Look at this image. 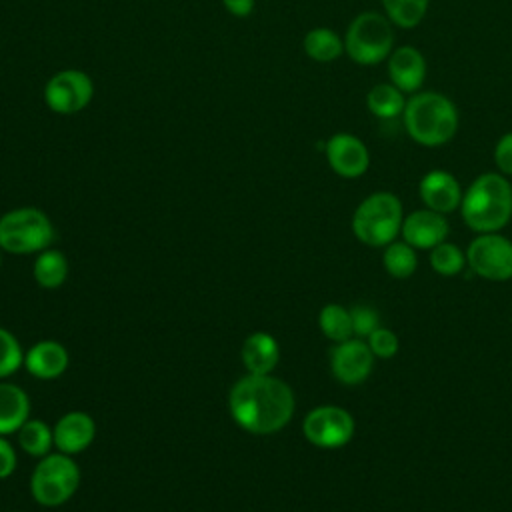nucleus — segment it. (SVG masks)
<instances>
[{"instance_id": "obj_1", "label": "nucleus", "mask_w": 512, "mask_h": 512, "mask_svg": "<svg viewBox=\"0 0 512 512\" xmlns=\"http://www.w3.org/2000/svg\"><path fill=\"white\" fill-rule=\"evenodd\" d=\"M292 388L272 374H246L234 382L228 394V410L234 422L250 434H274L294 416Z\"/></svg>"}, {"instance_id": "obj_2", "label": "nucleus", "mask_w": 512, "mask_h": 512, "mask_svg": "<svg viewBox=\"0 0 512 512\" xmlns=\"http://www.w3.org/2000/svg\"><path fill=\"white\" fill-rule=\"evenodd\" d=\"M460 214L464 224L478 232H500L512 218V184L500 172L476 176L462 194Z\"/></svg>"}, {"instance_id": "obj_3", "label": "nucleus", "mask_w": 512, "mask_h": 512, "mask_svg": "<svg viewBox=\"0 0 512 512\" xmlns=\"http://www.w3.org/2000/svg\"><path fill=\"white\" fill-rule=\"evenodd\" d=\"M402 122L416 144L438 148L454 138L460 118L448 96L434 90H418L406 98Z\"/></svg>"}, {"instance_id": "obj_4", "label": "nucleus", "mask_w": 512, "mask_h": 512, "mask_svg": "<svg viewBox=\"0 0 512 512\" xmlns=\"http://www.w3.org/2000/svg\"><path fill=\"white\" fill-rule=\"evenodd\" d=\"M404 220V208L396 194L374 192L352 214L354 236L372 248H384L396 240Z\"/></svg>"}, {"instance_id": "obj_5", "label": "nucleus", "mask_w": 512, "mask_h": 512, "mask_svg": "<svg viewBox=\"0 0 512 512\" xmlns=\"http://www.w3.org/2000/svg\"><path fill=\"white\" fill-rule=\"evenodd\" d=\"M394 24L382 12H360L344 36V52L360 66H376L394 50Z\"/></svg>"}, {"instance_id": "obj_6", "label": "nucleus", "mask_w": 512, "mask_h": 512, "mask_svg": "<svg viewBox=\"0 0 512 512\" xmlns=\"http://www.w3.org/2000/svg\"><path fill=\"white\" fill-rule=\"evenodd\" d=\"M50 218L34 208H14L0 216V248L8 254H38L54 242Z\"/></svg>"}, {"instance_id": "obj_7", "label": "nucleus", "mask_w": 512, "mask_h": 512, "mask_svg": "<svg viewBox=\"0 0 512 512\" xmlns=\"http://www.w3.org/2000/svg\"><path fill=\"white\" fill-rule=\"evenodd\" d=\"M80 486V468L72 456L50 452L38 458L30 476L32 498L46 508H56L68 502Z\"/></svg>"}, {"instance_id": "obj_8", "label": "nucleus", "mask_w": 512, "mask_h": 512, "mask_svg": "<svg viewBox=\"0 0 512 512\" xmlns=\"http://www.w3.org/2000/svg\"><path fill=\"white\" fill-rule=\"evenodd\" d=\"M304 438L326 450L346 446L354 436V418L352 414L334 404H322L312 408L302 422Z\"/></svg>"}, {"instance_id": "obj_9", "label": "nucleus", "mask_w": 512, "mask_h": 512, "mask_svg": "<svg viewBox=\"0 0 512 512\" xmlns=\"http://www.w3.org/2000/svg\"><path fill=\"white\" fill-rule=\"evenodd\" d=\"M466 264L484 280L506 282L512 278V240L498 232L478 234L466 250Z\"/></svg>"}, {"instance_id": "obj_10", "label": "nucleus", "mask_w": 512, "mask_h": 512, "mask_svg": "<svg viewBox=\"0 0 512 512\" xmlns=\"http://www.w3.org/2000/svg\"><path fill=\"white\" fill-rule=\"evenodd\" d=\"M94 96V84L82 70H60L44 86L46 106L56 114L82 112Z\"/></svg>"}, {"instance_id": "obj_11", "label": "nucleus", "mask_w": 512, "mask_h": 512, "mask_svg": "<svg viewBox=\"0 0 512 512\" xmlns=\"http://www.w3.org/2000/svg\"><path fill=\"white\" fill-rule=\"evenodd\" d=\"M374 360L376 358L368 348V342L356 336L336 342L330 350L332 376L348 386L362 384L372 374Z\"/></svg>"}, {"instance_id": "obj_12", "label": "nucleus", "mask_w": 512, "mask_h": 512, "mask_svg": "<svg viewBox=\"0 0 512 512\" xmlns=\"http://www.w3.org/2000/svg\"><path fill=\"white\" fill-rule=\"evenodd\" d=\"M326 160L338 176L360 178L370 166V152L358 136L338 132L326 142Z\"/></svg>"}, {"instance_id": "obj_13", "label": "nucleus", "mask_w": 512, "mask_h": 512, "mask_svg": "<svg viewBox=\"0 0 512 512\" xmlns=\"http://www.w3.org/2000/svg\"><path fill=\"white\" fill-rule=\"evenodd\" d=\"M450 226L444 214L430 208H420L404 216L402 220V240L416 250H432L448 238Z\"/></svg>"}, {"instance_id": "obj_14", "label": "nucleus", "mask_w": 512, "mask_h": 512, "mask_svg": "<svg viewBox=\"0 0 512 512\" xmlns=\"http://www.w3.org/2000/svg\"><path fill=\"white\" fill-rule=\"evenodd\" d=\"M418 194H420V200L424 202V208H430L446 216L456 208H460L464 192L454 174H450L448 170L436 168L422 176L418 184Z\"/></svg>"}, {"instance_id": "obj_15", "label": "nucleus", "mask_w": 512, "mask_h": 512, "mask_svg": "<svg viewBox=\"0 0 512 512\" xmlns=\"http://www.w3.org/2000/svg\"><path fill=\"white\" fill-rule=\"evenodd\" d=\"M386 62L390 82L404 94H414L422 88L426 80V60L416 46L404 44L394 48Z\"/></svg>"}, {"instance_id": "obj_16", "label": "nucleus", "mask_w": 512, "mask_h": 512, "mask_svg": "<svg viewBox=\"0 0 512 512\" xmlns=\"http://www.w3.org/2000/svg\"><path fill=\"white\" fill-rule=\"evenodd\" d=\"M52 432L54 448L62 454L74 456L92 444L96 436V424L90 414L82 410H70L64 416H60Z\"/></svg>"}, {"instance_id": "obj_17", "label": "nucleus", "mask_w": 512, "mask_h": 512, "mask_svg": "<svg viewBox=\"0 0 512 512\" xmlns=\"http://www.w3.org/2000/svg\"><path fill=\"white\" fill-rule=\"evenodd\" d=\"M70 356L64 344L56 340H40L32 344L24 354V368L40 380H54L68 368Z\"/></svg>"}, {"instance_id": "obj_18", "label": "nucleus", "mask_w": 512, "mask_h": 512, "mask_svg": "<svg viewBox=\"0 0 512 512\" xmlns=\"http://www.w3.org/2000/svg\"><path fill=\"white\" fill-rule=\"evenodd\" d=\"M248 374H272L280 360V346L268 332H252L240 350Z\"/></svg>"}, {"instance_id": "obj_19", "label": "nucleus", "mask_w": 512, "mask_h": 512, "mask_svg": "<svg viewBox=\"0 0 512 512\" xmlns=\"http://www.w3.org/2000/svg\"><path fill=\"white\" fill-rule=\"evenodd\" d=\"M30 418L28 394L12 382H0V436L14 434Z\"/></svg>"}, {"instance_id": "obj_20", "label": "nucleus", "mask_w": 512, "mask_h": 512, "mask_svg": "<svg viewBox=\"0 0 512 512\" xmlns=\"http://www.w3.org/2000/svg\"><path fill=\"white\" fill-rule=\"evenodd\" d=\"M366 106L376 118L394 120L402 116L406 98H404V92L396 88L392 82H380L368 90Z\"/></svg>"}, {"instance_id": "obj_21", "label": "nucleus", "mask_w": 512, "mask_h": 512, "mask_svg": "<svg viewBox=\"0 0 512 512\" xmlns=\"http://www.w3.org/2000/svg\"><path fill=\"white\" fill-rule=\"evenodd\" d=\"M32 274H34V280L38 282V286L48 288V290L58 288L68 278V260L60 250L46 248V250L38 252V256L34 260Z\"/></svg>"}, {"instance_id": "obj_22", "label": "nucleus", "mask_w": 512, "mask_h": 512, "mask_svg": "<svg viewBox=\"0 0 512 512\" xmlns=\"http://www.w3.org/2000/svg\"><path fill=\"white\" fill-rule=\"evenodd\" d=\"M304 52L316 62H332L344 52V40L332 28H312L304 36Z\"/></svg>"}, {"instance_id": "obj_23", "label": "nucleus", "mask_w": 512, "mask_h": 512, "mask_svg": "<svg viewBox=\"0 0 512 512\" xmlns=\"http://www.w3.org/2000/svg\"><path fill=\"white\" fill-rule=\"evenodd\" d=\"M18 434V444L20 448L34 458H42L46 454L52 452L54 448V432L52 428L44 422V420H36V418H28Z\"/></svg>"}, {"instance_id": "obj_24", "label": "nucleus", "mask_w": 512, "mask_h": 512, "mask_svg": "<svg viewBox=\"0 0 512 512\" xmlns=\"http://www.w3.org/2000/svg\"><path fill=\"white\" fill-rule=\"evenodd\" d=\"M382 266L384 270L398 280L410 278L416 272L418 266V258H416V248H412L408 242L404 240H394L388 246H384V254H382Z\"/></svg>"}, {"instance_id": "obj_25", "label": "nucleus", "mask_w": 512, "mask_h": 512, "mask_svg": "<svg viewBox=\"0 0 512 512\" xmlns=\"http://www.w3.org/2000/svg\"><path fill=\"white\" fill-rule=\"evenodd\" d=\"M318 326L320 332L334 344L354 336L350 308H344L340 304H326L318 314Z\"/></svg>"}, {"instance_id": "obj_26", "label": "nucleus", "mask_w": 512, "mask_h": 512, "mask_svg": "<svg viewBox=\"0 0 512 512\" xmlns=\"http://www.w3.org/2000/svg\"><path fill=\"white\" fill-rule=\"evenodd\" d=\"M384 14L394 26L414 28L418 26L430 6V0H380Z\"/></svg>"}, {"instance_id": "obj_27", "label": "nucleus", "mask_w": 512, "mask_h": 512, "mask_svg": "<svg viewBox=\"0 0 512 512\" xmlns=\"http://www.w3.org/2000/svg\"><path fill=\"white\" fill-rule=\"evenodd\" d=\"M430 266L440 276H456L466 266V254L452 242H442L430 250Z\"/></svg>"}, {"instance_id": "obj_28", "label": "nucleus", "mask_w": 512, "mask_h": 512, "mask_svg": "<svg viewBox=\"0 0 512 512\" xmlns=\"http://www.w3.org/2000/svg\"><path fill=\"white\" fill-rule=\"evenodd\" d=\"M24 366V352L18 338L0 326V380Z\"/></svg>"}, {"instance_id": "obj_29", "label": "nucleus", "mask_w": 512, "mask_h": 512, "mask_svg": "<svg viewBox=\"0 0 512 512\" xmlns=\"http://www.w3.org/2000/svg\"><path fill=\"white\" fill-rule=\"evenodd\" d=\"M350 318L356 338H368L380 326L378 310L368 304H354L350 308Z\"/></svg>"}, {"instance_id": "obj_30", "label": "nucleus", "mask_w": 512, "mask_h": 512, "mask_svg": "<svg viewBox=\"0 0 512 512\" xmlns=\"http://www.w3.org/2000/svg\"><path fill=\"white\" fill-rule=\"evenodd\" d=\"M366 342H368V348L372 350L374 358H382V360L396 356V352L400 348V340H398L396 332H392L390 328H384V326H378L366 338Z\"/></svg>"}, {"instance_id": "obj_31", "label": "nucleus", "mask_w": 512, "mask_h": 512, "mask_svg": "<svg viewBox=\"0 0 512 512\" xmlns=\"http://www.w3.org/2000/svg\"><path fill=\"white\" fill-rule=\"evenodd\" d=\"M494 162L500 174L512 176V132H506L498 138L494 146Z\"/></svg>"}, {"instance_id": "obj_32", "label": "nucleus", "mask_w": 512, "mask_h": 512, "mask_svg": "<svg viewBox=\"0 0 512 512\" xmlns=\"http://www.w3.org/2000/svg\"><path fill=\"white\" fill-rule=\"evenodd\" d=\"M16 470V452L12 444L0 436V480L8 478Z\"/></svg>"}, {"instance_id": "obj_33", "label": "nucleus", "mask_w": 512, "mask_h": 512, "mask_svg": "<svg viewBox=\"0 0 512 512\" xmlns=\"http://www.w3.org/2000/svg\"><path fill=\"white\" fill-rule=\"evenodd\" d=\"M226 10L238 18L248 16L254 10V0H222Z\"/></svg>"}, {"instance_id": "obj_34", "label": "nucleus", "mask_w": 512, "mask_h": 512, "mask_svg": "<svg viewBox=\"0 0 512 512\" xmlns=\"http://www.w3.org/2000/svg\"><path fill=\"white\" fill-rule=\"evenodd\" d=\"M0 264H2V248H0Z\"/></svg>"}]
</instances>
